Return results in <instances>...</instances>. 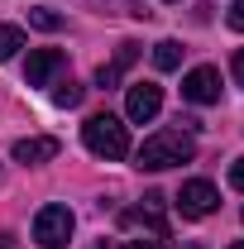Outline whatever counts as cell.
Listing matches in <instances>:
<instances>
[{
	"label": "cell",
	"instance_id": "obj_19",
	"mask_svg": "<svg viewBox=\"0 0 244 249\" xmlns=\"http://www.w3.org/2000/svg\"><path fill=\"white\" fill-rule=\"evenodd\" d=\"M0 249H15V240H10V235H5V240H0Z\"/></svg>",
	"mask_w": 244,
	"mask_h": 249
},
{
	"label": "cell",
	"instance_id": "obj_12",
	"mask_svg": "<svg viewBox=\"0 0 244 249\" xmlns=\"http://www.w3.org/2000/svg\"><path fill=\"white\" fill-rule=\"evenodd\" d=\"M82 96H87V87L67 77V82H58V87H53V106H62V110H72V106H82Z\"/></svg>",
	"mask_w": 244,
	"mask_h": 249
},
{
	"label": "cell",
	"instance_id": "obj_4",
	"mask_svg": "<svg viewBox=\"0 0 244 249\" xmlns=\"http://www.w3.org/2000/svg\"><path fill=\"white\" fill-rule=\"evenodd\" d=\"M215 206H220V192H215L206 178H192V182H182V192H177V211H182L187 220L211 216Z\"/></svg>",
	"mask_w": 244,
	"mask_h": 249
},
{
	"label": "cell",
	"instance_id": "obj_3",
	"mask_svg": "<svg viewBox=\"0 0 244 249\" xmlns=\"http://www.w3.org/2000/svg\"><path fill=\"white\" fill-rule=\"evenodd\" d=\"M72 230H77V216H72L62 201H48V206L34 216V245H43V249H67Z\"/></svg>",
	"mask_w": 244,
	"mask_h": 249
},
{
	"label": "cell",
	"instance_id": "obj_17",
	"mask_svg": "<svg viewBox=\"0 0 244 249\" xmlns=\"http://www.w3.org/2000/svg\"><path fill=\"white\" fill-rule=\"evenodd\" d=\"M124 249H163V240L158 235H139V240H129Z\"/></svg>",
	"mask_w": 244,
	"mask_h": 249
},
{
	"label": "cell",
	"instance_id": "obj_2",
	"mask_svg": "<svg viewBox=\"0 0 244 249\" xmlns=\"http://www.w3.org/2000/svg\"><path fill=\"white\" fill-rule=\"evenodd\" d=\"M82 139H87V149H91L96 158H105V163L129 158V124H124L120 115H110V110H101V115H91V120L82 124Z\"/></svg>",
	"mask_w": 244,
	"mask_h": 249
},
{
	"label": "cell",
	"instance_id": "obj_14",
	"mask_svg": "<svg viewBox=\"0 0 244 249\" xmlns=\"http://www.w3.org/2000/svg\"><path fill=\"white\" fill-rule=\"evenodd\" d=\"M29 24H34V29H43V34H53L62 24V15H53V10H29Z\"/></svg>",
	"mask_w": 244,
	"mask_h": 249
},
{
	"label": "cell",
	"instance_id": "obj_9",
	"mask_svg": "<svg viewBox=\"0 0 244 249\" xmlns=\"http://www.w3.org/2000/svg\"><path fill=\"white\" fill-rule=\"evenodd\" d=\"M158 201H163V196H144V206L120 211V225H124V230H129V225H149L158 240H168V220H163V211H158Z\"/></svg>",
	"mask_w": 244,
	"mask_h": 249
},
{
	"label": "cell",
	"instance_id": "obj_1",
	"mask_svg": "<svg viewBox=\"0 0 244 249\" xmlns=\"http://www.w3.org/2000/svg\"><path fill=\"white\" fill-rule=\"evenodd\" d=\"M192 154H196V144H192V134H187V129H158V134H149V139L139 144L134 163H139V168H149V173H163V168L192 163Z\"/></svg>",
	"mask_w": 244,
	"mask_h": 249
},
{
	"label": "cell",
	"instance_id": "obj_10",
	"mask_svg": "<svg viewBox=\"0 0 244 249\" xmlns=\"http://www.w3.org/2000/svg\"><path fill=\"white\" fill-rule=\"evenodd\" d=\"M134 58H139V43H120V48H115V58L101 62V72H96V87H105V91H110V87H120V77L134 67Z\"/></svg>",
	"mask_w": 244,
	"mask_h": 249
},
{
	"label": "cell",
	"instance_id": "obj_11",
	"mask_svg": "<svg viewBox=\"0 0 244 249\" xmlns=\"http://www.w3.org/2000/svg\"><path fill=\"white\" fill-rule=\"evenodd\" d=\"M177 62H182V43H177V38H163V43H153V67H158V72H173Z\"/></svg>",
	"mask_w": 244,
	"mask_h": 249
},
{
	"label": "cell",
	"instance_id": "obj_21",
	"mask_svg": "<svg viewBox=\"0 0 244 249\" xmlns=\"http://www.w3.org/2000/svg\"><path fill=\"white\" fill-rule=\"evenodd\" d=\"M230 249H244V240H235V245H230Z\"/></svg>",
	"mask_w": 244,
	"mask_h": 249
},
{
	"label": "cell",
	"instance_id": "obj_18",
	"mask_svg": "<svg viewBox=\"0 0 244 249\" xmlns=\"http://www.w3.org/2000/svg\"><path fill=\"white\" fill-rule=\"evenodd\" d=\"M230 72H235V82H240V87H244V48H240V53H235V62H230Z\"/></svg>",
	"mask_w": 244,
	"mask_h": 249
},
{
	"label": "cell",
	"instance_id": "obj_5",
	"mask_svg": "<svg viewBox=\"0 0 244 249\" xmlns=\"http://www.w3.org/2000/svg\"><path fill=\"white\" fill-rule=\"evenodd\" d=\"M158 110H163V87H158V82H134L129 96H124V115L134 124H149Z\"/></svg>",
	"mask_w": 244,
	"mask_h": 249
},
{
	"label": "cell",
	"instance_id": "obj_8",
	"mask_svg": "<svg viewBox=\"0 0 244 249\" xmlns=\"http://www.w3.org/2000/svg\"><path fill=\"white\" fill-rule=\"evenodd\" d=\"M62 154V144L58 139H53V134H29V139H19V144H15V149H10V158H15V163H48V158H58Z\"/></svg>",
	"mask_w": 244,
	"mask_h": 249
},
{
	"label": "cell",
	"instance_id": "obj_13",
	"mask_svg": "<svg viewBox=\"0 0 244 249\" xmlns=\"http://www.w3.org/2000/svg\"><path fill=\"white\" fill-rule=\"evenodd\" d=\"M19 48H24V29H15V24H0V62H10Z\"/></svg>",
	"mask_w": 244,
	"mask_h": 249
},
{
	"label": "cell",
	"instance_id": "obj_6",
	"mask_svg": "<svg viewBox=\"0 0 244 249\" xmlns=\"http://www.w3.org/2000/svg\"><path fill=\"white\" fill-rule=\"evenodd\" d=\"M62 67H67V53H62V48H34L29 62H24V82H29V87H48Z\"/></svg>",
	"mask_w": 244,
	"mask_h": 249
},
{
	"label": "cell",
	"instance_id": "obj_7",
	"mask_svg": "<svg viewBox=\"0 0 244 249\" xmlns=\"http://www.w3.org/2000/svg\"><path fill=\"white\" fill-rule=\"evenodd\" d=\"M182 96L192 106H215L220 101V72L215 67H192L182 77Z\"/></svg>",
	"mask_w": 244,
	"mask_h": 249
},
{
	"label": "cell",
	"instance_id": "obj_16",
	"mask_svg": "<svg viewBox=\"0 0 244 249\" xmlns=\"http://www.w3.org/2000/svg\"><path fill=\"white\" fill-rule=\"evenodd\" d=\"M230 187H235V192H244V158H235V163H230Z\"/></svg>",
	"mask_w": 244,
	"mask_h": 249
},
{
	"label": "cell",
	"instance_id": "obj_15",
	"mask_svg": "<svg viewBox=\"0 0 244 249\" xmlns=\"http://www.w3.org/2000/svg\"><path fill=\"white\" fill-rule=\"evenodd\" d=\"M225 24H230V29H240V34H244V0H235V5L225 10Z\"/></svg>",
	"mask_w": 244,
	"mask_h": 249
},
{
	"label": "cell",
	"instance_id": "obj_20",
	"mask_svg": "<svg viewBox=\"0 0 244 249\" xmlns=\"http://www.w3.org/2000/svg\"><path fill=\"white\" fill-rule=\"evenodd\" d=\"M91 249H110V245H105V240H96V245H91Z\"/></svg>",
	"mask_w": 244,
	"mask_h": 249
}]
</instances>
